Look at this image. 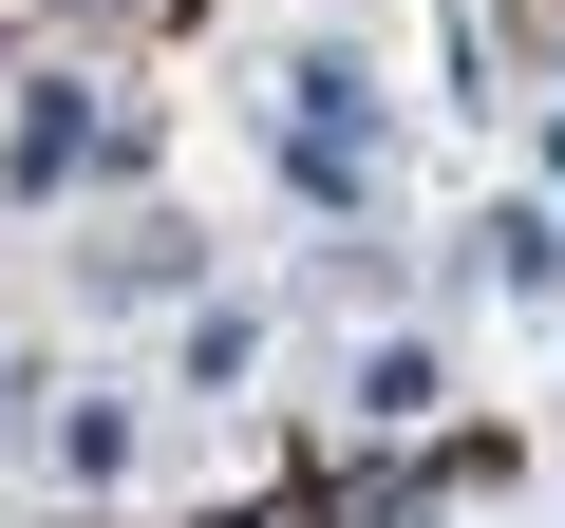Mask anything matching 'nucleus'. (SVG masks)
Wrapping results in <instances>:
<instances>
[{
    "instance_id": "obj_3",
    "label": "nucleus",
    "mask_w": 565,
    "mask_h": 528,
    "mask_svg": "<svg viewBox=\"0 0 565 528\" xmlns=\"http://www.w3.org/2000/svg\"><path fill=\"white\" fill-rule=\"evenodd\" d=\"M245 359H264V321H245V303H207V321H189V397H245Z\"/></svg>"
},
{
    "instance_id": "obj_2",
    "label": "nucleus",
    "mask_w": 565,
    "mask_h": 528,
    "mask_svg": "<svg viewBox=\"0 0 565 528\" xmlns=\"http://www.w3.org/2000/svg\"><path fill=\"white\" fill-rule=\"evenodd\" d=\"M490 284H527V303H565V226H546V208H509V226H490Z\"/></svg>"
},
{
    "instance_id": "obj_1",
    "label": "nucleus",
    "mask_w": 565,
    "mask_h": 528,
    "mask_svg": "<svg viewBox=\"0 0 565 528\" xmlns=\"http://www.w3.org/2000/svg\"><path fill=\"white\" fill-rule=\"evenodd\" d=\"M95 133H114V114H76V95H39V114H20V151H0V170H20V189H57V170H76Z\"/></svg>"
},
{
    "instance_id": "obj_4",
    "label": "nucleus",
    "mask_w": 565,
    "mask_h": 528,
    "mask_svg": "<svg viewBox=\"0 0 565 528\" xmlns=\"http://www.w3.org/2000/svg\"><path fill=\"white\" fill-rule=\"evenodd\" d=\"M302 133H377V76L359 57H302Z\"/></svg>"
}]
</instances>
